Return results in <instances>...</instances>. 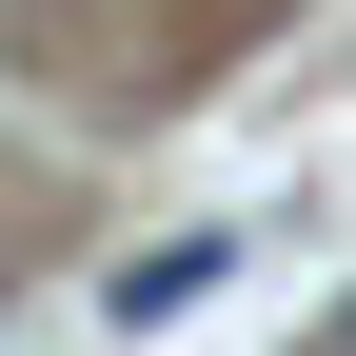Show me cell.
Wrapping results in <instances>:
<instances>
[{"label": "cell", "instance_id": "1", "mask_svg": "<svg viewBox=\"0 0 356 356\" xmlns=\"http://www.w3.org/2000/svg\"><path fill=\"white\" fill-rule=\"evenodd\" d=\"M218 277H238V218H198V238H139V257L99 277V317H119V337H159V317H198Z\"/></svg>", "mask_w": 356, "mask_h": 356}, {"label": "cell", "instance_id": "2", "mask_svg": "<svg viewBox=\"0 0 356 356\" xmlns=\"http://www.w3.org/2000/svg\"><path fill=\"white\" fill-rule=\"evenodd\" d=\"M317 356H356V317H337V337H317Z\"/></svg>", "mask_w": 356, "mask_h": 356}]
</instances>
